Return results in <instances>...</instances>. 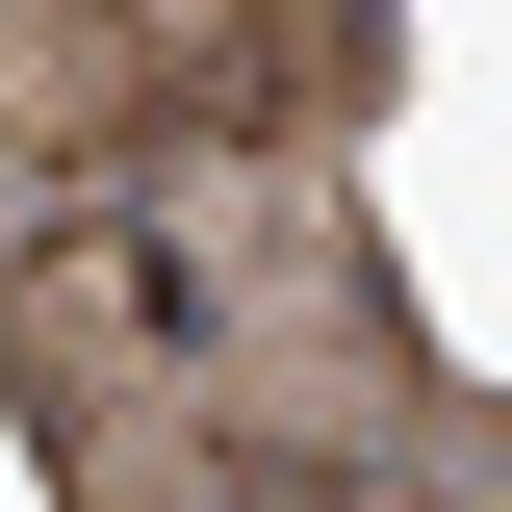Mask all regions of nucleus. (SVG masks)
I'll return each mask as SVG.
<instances>
[{
    "label": "nucleus",
    "mask_w": 512,
    "mask_h": 512,
    "mask_svg": "<svg viewBox=\"0 0 512 512\" xmlns=\"http://www.w3.org/2000/svg\"><path fill=\"white\" fill-rule=\"evenodd\" d=\"M128 256H154L180 384H205V436H231L256 512L282 487H384L436 436V333H410V282H384V231H359L333 154H154Z\"/></svg>",
    "instance_id": "1"
},
{
    "label": "nucleus",
    "mask_w": 512,
    "mask_h": 512,
    "mask_svg": "<svg viewBox=\"0 0 512 512\" xmlns=\"http://www.w3.org/2000/svg\"><path fill=\"white\" fill-rule=\"evenodd\" d=\"M0 410H26L52 512H256L231 436H205V384H180V308H154V256H128V231H52L26 282H0Z\"/></svg>",
    "instance_id": "2"
},
{
    "label": "nucleus",
    "mask_w": 512,
    "mask_h": 512,
    "mask_svg": "<svg viewBox=\"0 0 512 512\" xmlns=\"http://www.w3.org/2000/svg\"><path fill=\"white\" fill-rule=\"evenodd\" d=\"M384 512H512V410H461V384H436V436L384 461Z\"/></svg>",
    "instance_id": "3"
},
{
    "label": "nucleus",
    "mask_w": 512,
    "mask_h": 512,
    "mask_svg": "<svg viewBox=\"0 0 512 512\" xmlns=\"http://www.w3.org/2000/svg\"><path fill=\"white\" fill-rule=\"evenodd\" d=\"M52 231H103V205H77L52 154H26V128H0V282H26V256H52Z\"/></svg>",
    "instance_id": "4"
}]
</instances>
